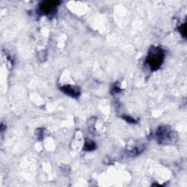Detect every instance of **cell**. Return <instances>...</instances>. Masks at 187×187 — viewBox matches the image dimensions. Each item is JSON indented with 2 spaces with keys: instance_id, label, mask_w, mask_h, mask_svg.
I'll use <instances>...</instances> for the list:
<instances>
[{
  "instance_id": "7a4b0ae2",
  "label": "cell",
  "mask_w": 187,
  "mask_h": 187,
  "mask_svg": "<svg viewBox=\"0 0 187 187\" xmlns=\"http://www.w3.org/2000/svg\"><path fill=\"white\" fill-rule=\"evenodd\" d=\"M156 137L159 143L162 145L172 144L178 140V134L168 126H159L156 132Z\"/></svg>"
},
{
  "instance_id": "5b68a950",
  "label": "cell",
  "mask_w": 187,
  "mask_h": 187,
  "mask_svg": "<svg viewBox=\"0 0 187 187\" xmlns=\"http://www.w3.org/2000/svg\"><path fill=\"white\" fill-rule=\"evenodd\" d=\"M96 148V146L95 144V142L92 140L87 139L86 140L85 143H84L83 146V150L86 151H93Z\"/></svg>"
},
{
  "instance_id": "3957f363",
  "label": "cell",
  "mask_w": 187,
  "mask_h": 187,
  "mask_svg": "<svg viewBox=\"0 0 187 187\" xmlns=\"http://www.w3.org/2000/svg\"><path fill=\"white\" fill-rule=\"evenodd\" d=\"M60 2L58 1H45L40 3L39 6V12L44 15H50L56 10V7L59 5Z\"/></svg>"
},
{
  "instance_id": "277c9868",
  "label": "cell",
  "mask_w": 187,
  "mask_h": 187,
  "mask_svg": "<svg viewBox=\"0 0 187 187\" xmlns=\"http://www.w3.org/2000/svg\"><path fill=\"white\" fill-rule=\"evenodd\" d=\"M62 91H63L64 94H66L68 96H72V97H78L80 94V91L79 88L75 86L72 85H65L62 86L60 87Z\"/></svg>"
},
{
  "instance_id": "6da1fadb",
  "label": "cell",
  "mask_w": 187,
  "mask_h": 187,
  "mask_svg": "<svg viewBox=\"0 0 187 187\" xmlns=\"http://www.w3.org/2000/svg\"><path fill=\"white\" fill-rule=\"evenodd\" d=\"M164 57L165 52L163 48L159 46H152L148 51L146 62L149 66L151 70L155 71L162 66Z\"/></svg>"
},
{
  "instance_id": "52a82bcc",
  "label": "cell",
  "mask_w": 187,
  "mask_h": 187,
  "mask_svg": "<svg viewBox=\"0 0 187 187\" xmlns=\"http://www.w3.org/2000/svg\"><path fill=\"white\" fill-rule=\"evenodd\" d=\"M45 130L44 129H40V130H37V133H36V135L37 136V138L39 140H43L44 138V134H45Z\"/></svg>"
},
{
  "instance_id": "9c48e42d",
  "label": "cell",
  "mask_w": 187,
  "mask_h": 187,
  "mask_svg": "<svg viewBox=\"0 0 187 187\" xmlns=\"http://www.w3.org/2000/svg\"><path fill=\"white\" fill-rule=\"evenodd\" d=\"M180 31H181V34L184 36V37H186V22H184V23L180 27Z\"/></svg>"
},
{
  "instance_id": "8992f818",
  "label": "cell",
  "mask_w": 187,
  "mask_h": 187,
  "mask_svg": "<svg viewBox=\"0 0 187 187\" xmlns=\"http://www.w3.org/2000/svg\"><path fill=\"white\" fill-rule=\"evenodd\" d=\"M139 153H140V150L136 147L132 148H130V149L126 151V154L128 156H134L138 155Z\"/></svg>"
},
{
  "instance_id": "ba28073f",
  "label": "cell",
  "mask_w": 187,
  "mask_h": 187,
  "mask_svg": "<svg viewBox=\"0 0 187 187\" xmlns=\"http://www.w3.org/2000/svg\"><path fill=\"white\" fill-rule=\"evenodd\" d=\"M122 118H124V120L126 121V122H128V123H130V124H134L136 123L137 121L134 119V118H133L132 117H131V116H122Z\"/></svg>"
}]
</instances>
